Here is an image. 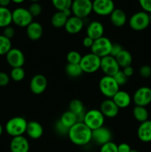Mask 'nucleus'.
Masks as SVG:
<instances>
[{
  "label": "nucleus",
  "mask_w": 151,
  "mask_h": 152,
  "mask_svg": "<svg viewBox=\"0 0 151 152\" xmlns=\"http://www.w3.org/2000/svg\"><path fill=\"white\" fill-rule=\"evenodd\" d=\"M15 30L13 27H11L10 25L6 27V28H3V34L2 35L4 36L5 37H7L9 39H11L13 37L15 36Z\"/></svg>",
  "instance_id": "a19ab883"
},
{
  "label": "nucleus",
  "mask_w": 151,
  "mask_h": 152,
  "mask_svg": "<svg viewBox=\"0 0 151 152\" xmlns=\"http://www.w3.org/2000/svg\"><path fill=\"white\" fill-rule=\"evenodd\" d=\"M119 108H118L112 99H107L102 102L100 105V111L105 117L114 118L118 114Z\"/></svg>",
  "instance_id": "f3484780"
},
{
  "label": "nucleus",
  "mask_w": 151,
  "mask_h": 152,
  "mask_svg": "<svg viewBox=\"0 0 151 152\" xmlns=\"http://www.w3.org/2000/svg\"><path fill=\"white\" fill-rule=\"evenodd\" d=\"M10 77L15 82H21L25 79V71L22 67L13 68L10 71Z\"/></svg>",
  "instance_id": "72a5a7b5"
},
{
  "label": "nucleus",
  "mask_w": 151,
  "mask_h": 152,
  "mask_svg": "<svg viewBox=\"0 0 151 152\" xmlns=\"http://www.w3.org/2000/svg\"><path fill=\"white\" fill-rule=\"evenodd\" d=\"M47 86V80L42 74H36L30 82V88L31 92L36 95L44 93Z\"/></svg>",
  "instance_id": "2eb2a0df"
},
{
  "label": "nucleus",
  "mask_w": 151,
  "mask_h": 152,
  "mask_svg": "<svg viewBox=\"0 0 151 152\" xmlns=\"http://www.w3.org/2000/svg\"><path fill=\"white\" fill-rule=\"evenodd\" d=\"M12 48V43L10 39L3 35H0V56H4L8 53Z\"/></svg>",
  "instance_id": "473e14b6"
},
{
  "label": "nucleus",
  "mask_w": 151,
  "mask_h": 152,
  "mask_svg": "<svg viewBox=\"0 0 151 152\" xmlns=\"http://www.w3.org/2000/svg\"><path fill=\"white\" fill-rule=\"evenodd\" d=\"M68 19V17L63 11H57L52 16L50 22L54 28H62L65 27Z\"/></svg>",
  "instance_id": "bb28decb"
},
{
  "label": "nucleus",
  "mask_w": 151,
  "mask_h": 152,
  "mask_svg": "<svg viewBox=\"0 0 151 152\" xmlns=\"http://www.w3.org/2000/svg\"><path fill=\"white\" fill-rule=\"evenodd\" d=\"M10 76L6 73L0 71V86L4 87V86H7L10 83Z\"/></svg>",
  "instance_id": "37998d69"
},
{
  "label": "nucleus",
  "mask_w": 151,
  "mask_h": 152,
  "mask_svg": "<svg viewBox=\"0 0 151 152\" xmlns=\"http://www.w3.org/2000/svg\"><path fill=\"white\" fill-rule=\"evenodd\" d=\"M139 3L143 11L151 13V0H139Z\"/></svg>",
  "instance_id": "ea45409f"
},
{
  "label": "nucleus",
  "mask_w": 151,
  "mask_h": 152,
  "mask_svg": "<svg viewBox=\"0 0 151 152\" xmlns=\"http://www.w3.org/2000/svg\"><path fill=\"white\" fill-rule=\"evenodd\" d=\"M43 127L38 122L30 121L28 123L26 133L30 138L33 140H38L42 136Z\"/></svg>",
  "instance_id": "5701e85b"
},
{
  "label": "nucleus",
  "mask_w": 151,
  "mask_h": 152,
  "mask_svg": "<svg viewBox=\"0 0 151 152\" xmlns=\"http://www.w3.org/2000/svg\"><path fill=\"white\" fill-rule=\"evenodd\" d=\"M83 73L93 74L100 69L101 58L93 53L82 56L79 63Z\"/></svg>",
  "instance_id": "6e6552de"
},
{
  "label": "nucleus",
  "mask_w": 151,
  "mask_h": 152,
  "mask_svg": "<svg viewBox=\"0 0 151 152\" xmlns=\"http://www.w3.org/2000/svg\"><path fill=\"white\" fill-rule=\"evenodd\" d=\"M84 25V19L75 16H71L68 18L64 28L68 34H76L83 29Z\"/></svg>",
  "instance_id": "a211bd4d"
},
{
  "label": "nucleus",
  "mask_w": 151,
  "mask_h": 152,
  "mask_svg": "<svg viewBox=\"0 0 151 152\" xmlns=\"http://www.w3.org/2000/svg\"><path fill=\"white\" fill-rule=\"evenodd\" d=\"M2 133H3V127H2V126L0 124V137L1 136Z\"/></svg>",
  "instance_id": "3c124183"
},
{
  "label": "nucleus",
  "mask_w": 151,
  "mask_h": 152,
  "mask_svg": "<svg viewBox=\"0 0 151 152\" xmlns=\"http://www.w3.org/2000/svg\"><path fill=\"white\" fill-rule=\"evenodd\" d=\"M113 77L114 80H115L117 84L119 86L125 85L127 82V79H128L126 77L125 74L123 73V71H121V70H120L119 71H118V72H117Z\"/></svg>",
  "instance_id": "4c0bfd02"
},
{
  "label": "nucleus",
  "mask_w": 151,
  "mask_h": 152,
  "mask_svg": "<svg viewBox=\"0 0 151 152\" xmlns=\"http://www.w3.org/2000/svg\"><path fill=\"white\" fill-rule=\"evenodd\" d=\"M82 56L76 50H71L67 54V61L70 64H79Z\"/></svg>",
  "instance_id": "f704fd0d"
},
{
  "label": "nucleus",
  "mask_w": 151,
  "mask_h": 152,
  "mask_svg": "<svg viewBox=\"0 0 151 152\" xmlns=\"http://www.w3.org/2000/svg\"><path fill=\"white\" fill-rule=\"evenodd\" d=\"M99 90L101 93L107 99H112L114 95L119 91L120 86L117 84L113 77L104 76L99 83Z\"/></svg>",
  "instance_id": "20e7f679"
},
{
  "label": "nucleus",
  "mask_w": 151,
  "mask_h": 152,
  "mask_svg": "<svg viewBox=\"0 0 151 152\" xmlns=\"http://www.w3.org/2000/svg\"><path fill=\"white\" fill-rule=\"evenodd\" d=\"M25 1V0H11L12 2L15 3V4H22Z\"/></svg>",
  "instance_id": "8fccbe9b"
},
{
  "label": "nucleus",
  "mask_w": 151,
  "mask_h": 152,
  "mask_svg": "<svg viewBox=\"0 0 151 152\" xmlns=\"http://www.w3.org/2000/svg\"><path fill=\"white\" fill-rule=\"evenodd\" d=\"M28 121L22 117H15L10 118L5 125L7 134L12 137L22 136L26 133Z\"/></svg>",
  "instance_id": "f03ea898"
},
{
  "label": "nucleus",
  "mask_w": 151,
  "mask_h": 152,
  "mask_svg": "<svg viewBox=\"0 0 151 152\" xmlns=\"http://www.w3.org/2000/svg\"><path fill=\"white\" fill-rule=\"evenodd\" d=\"M12 23V11L7 7H0V28H4Z\"/></svg>",
  "instance_id": "cd10ccee"
},
{
  "label": "nucleus",
  "mask_w": 151,
  "mask_h": 152,
  "mask_svg": "<svg viewBox=\"0 0 151 152\" xmlns=\"http://www.w3.org/2000/svg\"><path fill=\"white\" fill-rule=\"evenodd\" d=\"M93 1H94V0H93Z\"/></svg>",
  "instance_id": "6e6d98bb"
},
{
  "label": "nucleus",
  "mask_w": 151,
  "mask_h": 152,
  "mask_svg": "<svg viewBox=\"0 0 151 152\" xmlns=\"http://www.w3.org/2000/svg\"><path fill=\"white\" fill-rule=\"evenodd\" d=\"M68 136L74 145L84 146L92 140V130L83 122H78L69 129Z\"/></svg>",
  "instance_id": "f257e3e1"
},
{
  "label": "nucleus",
  "mask_w": 151,
  "mask_h": 152,
  "mask_svg": "<svg viewBox=\"0 0 151 152\" xmlns=\"http://www.w3.org/2000/svg\"><path fill=\"white\" fill-rule=\"evenodd\" d=\"M55 129H56V131L59 134L62 135H68V132H69V129H68V128H66L65 126H64L63 125L59 122V120L56 123Z\"/></svg>",
  "instance_id": "79ce46f5"
},
{
  "label": "nucleus",
  "mask_w": 151,
  "mask_h": 152,
  "mask_svg": "<svg viewBox=\"0 0 151 152\" xmlns=\"http://www.w3.org/2000/svg\"><path fill=\"white\" fill-rule=\"evenodd\" d=\"M28 10H29L30 13L33 16V17H36V16H38L41 13L42 7H41V5L38 2H33L30 5Z\"/></svg>",
  "instance_id": "c9c22d12"
},
{
  "label": "nucleus",
  "mask_w": 151,
  "mask_h": 152,
  "mask_svg": "<svg viewBox=\"0 0 151 152\" xmlns=\"http://www.w3.org/2000/svg\"><path fill=\"white\" fill-rule=\"evenodd\" d=\"M122 71H123V73L125 74L126 77H127V78H129V77H132V76L133 75V73H134V69H133V68L131 66V65H130V66L125 67V68H123Z\"/></svg>",
  "instance_id": "de8ad7c7"
},
{
  "label": "nucleus",
  "mask_w": 151,
  "mask_h": 152,
  "mask_svg": "<svg viewBox=\"0 0 151 152\" xmlns=\"http://www.w3.org/2000/svg\"><path fill=\"white\" fill-rule=\"evenodd\" d=\"M150 14V22L151 24V13H149Z\"/></svg>",
  "instance_id": "5fc2aeb1"
},
{
  "label": "nucleus",
  "mask_w": 151,
  "mask_h": 152,
  "mask_svg": "<svg viewBox=\"0 0 151 152\" xmlns=\"http://www.w3.org/2000/svg\"><path fill=\"white\" fill-rule=\"evenodd\" d=\"M115 59L120 68H124L125 67L131 65L132 62H133V56L128 50L123 49L115 57Z\"/></svg>",
  "instance_id": "a878e982"
},
{
  "label": "nucleus",
  "mask_w": 151,
  "mask_h": 152,
  "mask_svg": "<svg viewBox=\"0 0 151 152\" xmlns=\"http://www.w3.org/2000/svg\"><path fill=\"white\" fill-rule=\"evenodd\" d=\"M139 74L142 78H149L151 77V67L149 65H143L139 69Z\"/></svg>",
  "instance_id": "58836bf2"
},
{
  "label": "nucleus",
  "mask_w": 151,
  "mask_h": 152,
  "mask_svg": "<svg viewBox=\"0 0 151 152\" xmlns=\"http://www.w3.org/2000/svg\"><path fill=\"white\" fill-rule=\"evenodd\" d=\"M70 10L73 16L84 19L93 12V1L73 0Z\"/></svg>",
  "instance_id": "7ed1b4c3"
},
{
  "label": "nucleus",
  "mask_w": 151,
  "mask_h": 152,
  "mask_svg": "<svg viewBox=\"0 0 151 152\" xmlns=\"http://www.w3.org/2000/svg\"><path fill=\"white\" fill-rule=\"evenodd\" d=\"M93 42H94V40H93V39L86 36L84 38V39H83L82 44L83 45H84V47H85L86 48H91L92 45H93Z\"/></svg>",
  "instance_id": "49530a36"
},
{
  "label": "nucleus",
  "mask_w": 151,
  "mask_h": 152,
  "mask_svg": "<svg viewBox=\"0 0 151 152\" xmlns=\"http://www.w3.org/2000/svg\"><path fill=\"white\" fill-rule=\"evenodd\" d=\"M65 72L72 78H76V77H80L83 74V71L81 68L80 67L79 64H67L65 67Z\"/></svg>",
  "instance_id": "c756f323"
},
{
  "label": "nucleus",
  "mask_w": 151,
  "mask_h": 152,
  "mask_svg": "<svg viewBox=\"0 0 151 152\" xmlns=\"http://www.w3.org/2000/svg\"><path fill=\"white\" fill-rule=\"evenodd\" d=\"M123 50L122 46L120 44H113L112 48H111V51H110V56H113V57H116L118 55V53Z\"/></svg>",
  "instance_id": "c03bdc74"
},
{
  "label": "nucleus",
  "mask_w": 151,
  "mask_h": 152,
  "mask_svg": "<svg viewBox=\"0 0 151 152\" xmlns=\"http://www.w3.org/2000/svg\"><path fill=\"white\" fill-rule=\"evenodd\" d=\"M26 34L30 39L32 41H37L42 37V25L39 22L33 21L26 28Z\"/></svg>",
  "instance_id": "aec40b11"
},
{
  "label": "nucleus",
  "mask_w": 151,
  "mask_h": 152,
  "mask_svg": "<svg viewBox=\"0 0 151 152\" xmlns=\"http://www.w3.org/2000/svg\"><path fill=\"white\" fill-rule=\"evenodd\" d=\"M33 17L29 10L19 7L12 11V22L20 28H27L33 22Z\"/></svg>",
  "instance_id": "0eeeda50"
},
{
  "label": "nucleus",
  "mask_w": 151,
  "mask_h": 152,
  "mask_svg": "<svg viewBox=\"0 0 151 152\" xmlns=\"http://www.w3.org/2000/svg\"><path fill=\"white\" fill-rule=\"evenodd\" d=\"M110 19L113 25L117 28L124 26L127 22V15L120 8H115L110 15Z\"/></svg>",
  "instance_id": "b1692460"
},
{
  "label": "nucleus",
  "mask_w": 151,
  "mask_h": 152,
  "mask_svg": "<svg viewBox=\"0 0 151 152\" xmlns=\"http://www.w3.org/2000/svg\"><path fill=\"white\" fill-rule=\"evenodd\" d=\"M10 2H11V0H0V7H7Z\"/></svg>",
  "instance_id": "09e8293b"
},
{
  "label": "nucleus",
  "mask_w": 151,
  "mask_h": 152,
  "mask_svg": "<svg viewBox=\"0 0 151 152\" xmlns=\"http://www.w3.org/2000/svg\"><path fill=\"white\" fill-rule=\"evenodd\" d=\"M100 69L105 76L113 77L118 71H120V67L115 58L108 55L101 58Z\"/></svg>",
  "instance_id": "9d476101"
},
{
  "label": "nucleus",
  "mask_w": 151,
  "mask_h": 152,
  "mask_svg": "<svg viewBox=\"0 0 151 152\" xmlns=\"http://www.w3.org/2000/svg\"><path fill=\"white\" fill-rule=\"evenodd\" d=\"M114 9H115V4L113 0L93 1V11L99 16H110Z\"/></svg>",
  "instance_id": "9b49d317"
},
{
  "label": "nucleus",
  "mask_w": 151,
  "mask_h": 152,
  "mask_svg": "<svg viewBox=\"0 0 151 152\" xmlns=\"http://www.w3.org/2000/svg\"><path fill=\"white\" fill-rule=\"evenodd\" d=\"M130 152H140V151H137V150H133V149H132L131 151H130Z\"/></svg>",
  "instance_id": "864d4df0"
},
{
  "label": "nucleus",
  "mask_w": 151,
  "mask_h": 152,
  "mask_svg": "<svg viewBox=\"0 0 151 152\" xmlns=\"http://www.w3.org/2000/svg\"><path fill=\"white\" fill-rule=\"evenodd\" d=\"M137 136L143 142H151V120L142 123L137 130Z\"/></svg>",
  "instance_id": "412c9836"
},
{
  "label": "nucleus",
  "mask_w": 151,
  "mask_h": 152,
  "mask_svg": "<svg viewBox=\"0 0 151 152\" xmlns=\"http://www.w3.org/2000/svg\"><path fill=\"white\" fill-rule=\"evenodd\" d=\"M131 150L130 145L125 142H122L118 145V152H130Z\"/></svg>",
  "instance_id": "a18cd8bd"
},
{
  "label": "nucleus",
  "mask_w": 151,
  "mask_h": 152,
  "mask_svg": "<svg viewBox=\"0 0 151 152\" xmlns=\"http://www.w3.org/2000/svg\"><path fill=\"white\" fill-rule=\"evenodd\" d=\"M99 152H118V145L110 141L102 145Z\"/></svg>",
  "instance_id": "e433bc0d"
},
{
  "label": "nucleus",
  "mask_w": 151,
  "mask_h": 152,
  "mask_svg": "<svg viewBox=\"0 0 151 152\" xmlns=\"http://www.w3.org/2000/svg\"><path fill=\"white\" fill-rule=\"evenodd\" d=\"M112 46L113 43L110 39H109L107 37H102L98 39L94 40L90 50L91 53L93 54L102 58L110 54Z\"/></svg>",
  "instance_id": "1a4fd4ad"
},
{
  "label": "nucleus",
  "mask_w": 151,
  "mask_h": 152,
  "mask_svg": "<svg viewBox=\"0 0 151 152\" xmlns=\"http://www.w3.org/2000/svg\"><path fill=\"white\" fill-rule=\"evenodd\" d=\"M51 2L57 11H64L70 9L73 0H51Z\"/></svg>",
  "instance_id": "2f4dec72"
},
{
  "label": "nucleus",
  "mask_w": 151,
  "mask_h": 152,
  "mask_svg": "<svg viewBox=\"0 0 151 152\" xmlns=\"http://www.w3.org/2000/svg\"><path fill=\"white\" fill-rule=\"evenodd\" d=\"M133 100L137 106L145 107L151 102V88L149 87H141L135 91Z\"/></svg>",
  "instance_id": "f8f14e48"
},
{
  "label": "nucleus",
  "mask_w": 151,
  "mask_h": 152,
  "mask_svg": "<svg viewBox=\"0 0 151 152\" xmlns=\"http://www.w3.org/2000/svg\"><path fill=\"white\" fill-rule=\"evenodd\" d=\"M59 122L64 126L70 129L76 123H78V120H77L76 115L68 110V111H65L62 114L60 119H59Z\"/></svg>",
  "instance_id": "393cba45"
},
{
  "label": "nucleus",
  "mask_w": 151,
  "mask_h": 152,
  "mask_svg": "<svg viewBox=\"0 0 151 152\" xmlns=\"http://www.w3.org/2000/svg\"><path fill=\"white\" fill-rule=\"evenodd\" d=\"M118 108H126L130 105L132 98L127 92L124 91H118L112 98Z\"/></svg>",
  "instance_id": "4be33fe9"
},
{
  "label": "nucleus",
  "mask_w": 151,
  "mask_h": 152,
  "mask_svg": "<svg viewBox=\"0 0 151 152\" xmlns=\"http://www.w3.org/2000/svg\"><path fill=\"white\" fill-rule=\"evenodd\" d=\"M133 115L135 120L141 123L148 120V118H149V113H148L147 109L143 106L136 105L133 109Z\"/></svg>",
  "instance_id": "c85d7f7f"
},
{
  "label": "nucleus",
  "mask_w": 151,
  "mask_h": 152,
  "mask_svg": "<svg viewBox=\"0 0 151 152\" xmlns=\"http://www.w3.org/2000/svg\"><path fill=\"white\" fill-rule=\"evenodd\" d=\"M30 1H32V2H38L39 1H41V0H30Z\"/></svg>",
  "instance_id": "603ef678"
},
{
  "label": "nucleus",
  "mask_w": 151,
  "mask_h": 152,
  "mask_svg": "<svg viewBox=\"0 0 151 152\" xmlns=\"http://www.w3.org/2000/svg\"><path fill=\"white\" fill-rule=\"evenodd\" d=\"M5 56L7 64L12 68L22 67L25 62L23 52L18 48H11Z\"/></svg>",
  "instance_id": "ddd939ff"
},
{
  "label": "nucleus",
  "mask_w": 151,
  "mask_h": 152,
  "mask_svg": "<svg viewBox=\"0 0 151 152\" xmlns=\"http://www.w3.org/2000/svg\"><path fill=\"white\" fill-rule=\"evenodd\" d=\"M10 152H29L30 143L24 136L12 137L10 142Z\"/></svg>",
  "instance_id": "dca6fc26"
},
{
  "label": "nucleus",
  "mask_w": 151,
  "mask_h": 152,
  "mask_svg": "<svg viewBox=\"0 0 151 152\" xmlns=\"http://www.w3.org/2000/svg\"><path fill=\"white\" fill-rule=\"evenodd\" d=\"M105 117L100 110L91 109L85 112L83 123L92 131L104 126Z\"/></svg>",
  "instance_id": "39448f33"
},
{
  "label": "nucleus",
  "mask_w": 151,
  "mask_h": 152,
  "mask_svg": "<svg viewBox=\"0 0 151 152\" xmlns=\"http://www.w3.org/2000/svg\"><path fill=\"white\" fill-rule=\"evenodd\" d=\"M112 132L106 127L99 128L92 131V140L99 145H103L112 140Z\"/></svg>",
  "instance_id": "4468645a"
},
{
  "label": "nucleus",
  "mask_w": 151,
  "mask_h": 152,
  "mask_svg": "<svg viewBox=\"0 0 151 152\" xmlns=\"http://www.w3.org/2000/svg\"><path fill=\"white\" fill-rule=\"evenodd\" d=\"M69 111H70L71 112L75 114L76 116L81 114H84V104H83V102L81 100H79L78 99H73L69 104Z\"/></svg>",
  "instance_id": "7c9ffc66"
},
{
  "label": "nucleus",
  "mask_w": 151,
  "mask_h": 152,
  "mask_svg": "<svg viewBox=\"0 0 151 152\" xmlns=\"http://www.w3.org/2000/svg\"><path fill=\"white\" fill-rule=\"evenodd\" d=\"M86 33L87 37H90L93 40H96L104 37L105 28L102 22L99 21H93L87 25Z\"/></svg>",
  "instance_id": "6ab92c4d"
},
{
  "label": "nucleus",
  "mask_w": 151,
  "mask_h": 152,
  "mask_svg": "<svg viewBox=\"0 0 151 152\" xmlns=\"http://www.w3.org/2000/svg\"><path fill=\"white\" fill-rule=\"evenodd\" d=\"M150 24V14L143 10L135 13L129 19L130 28L136 31H142L147 29Z\"/></svg>",
  "instance_id": "423d86ee"
}]
</instances>
